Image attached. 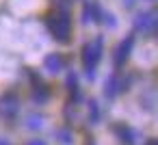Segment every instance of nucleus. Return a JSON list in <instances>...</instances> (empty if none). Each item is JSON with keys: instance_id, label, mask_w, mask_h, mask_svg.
<instances>
[{"instance_id": "nucleus-1", "label": "nucleus", "mask_w": 158, "mask_h": 145, "mask_svg": "<svg viewBox=\"0 0 158 145\" xmlns=\"http://www.w3.org/2000/svg\"><path fill=\"white\" fill-rule=\"evenodd\" d=\"M102 50H104V44H102V37H95L91 44H87L82 48V65L87 69V76L93 78L95 76V67L102 59Z\"/></svg>"}, {"instance_id": "nucleus-2", "label": "nucleus", "mask_w": 158, "mask_h": 145, "mask_svg": "<svg viewBox=\"0 0 158 145\" xmlns=\"http://www.w3.org/2000/svg\"><path fill=\"white\" fill-rule=\"evenodd\" d=\"M134 28L143 35H149L154 37L156 35V28H158V18H156V11L149 9V11H141L136 18H134Z\"/></svg>"}, {"instance_id": "nucleus-3", "label": "nucleus", "mask_w": 158, "mask_h": 145, "mask_svg": "<svg viewBox=\"0 0 158 145\" xmlns=\"http://www.w3.org/2000/svg\"><path fill=\"white\" fill-rule=\"evenodd\" d=\"M48 26H50V31H52V37L56 39V41H67L69 39V31H72V24H69V15L67 13H61L59 18H54V20H50L48 22Z\"/></svg>"}, {"instance_id": "nucleus-4", "label": "nucleus", "mask_w": 158, "mask_h": 145, "mask_svg": "<svg viewBox=\"0 0 158 145\" xmlns=\"http://www.w3.org/2000/svg\"><path fill=\"white\" fill-rule=\"evenodd\" d=\"M132 46H134V35H128V37L117 46V52H115V65H117V67L128 61V56H130V52H132Z\"/></svg>"}, {"instance_id": "nucleus-5", "label": "nucleus", "mask_w": 158, "mask_h": 145, "mask_svg": "<svg viewBox=\"0 0 158 145\" xmlns=\"http://www.w3.org/2000/svg\"><path fill=\"white\" fill-rule=\"evenodd\" d=\"M44 65H46V69L50 72V74H59L63 67H65V61H63V56L61 54H48L46 59H44Z\"/></svg>"}, {"instance_id": "nucleus-6", "label": "nucleus", "mask_w": 158, "mask_h": 145, "mask_svg": "<svg viewBox=\"0 0 158 145\" xmlns=\"http://www.w3.org/2000/svg\"><path fill=\"white\" fill-rule=\"evenodd\" d=\"M121 89H123V82L119 80V76H117V74L108 76V80H106V89H104L106 97H115V95H117Z\"/></svg>"}, {"instance_id": "nucleus-7", "label": "nucleus", "mask_w": 158, "mask_h": 145, "mask_svg": "<svg viewBox=\"0 0 158 145\" xmlns=\"http://www.w3.org/2000/svg\"><path fill=\"white\" fill-rule=\"evenodd\" d=\"M115 132H117V136H119V141H121L123 145H134V132H132V128H128V126H117Z\"/></svg>"}, {"instance_id": "nucleus-8", "label": "nucleus", "mask_w": 158, "mask_h": 145, "mask_svg": "<svg viewBox=\"0 0 158 145\" xmlns=\"http://www.w3.org/2000/svg\"><path fill=\"white\" fill-rule=\"evenodd\" d=\"M33 97H35V102H46V100L50 97V93H48V89H46V87H35Z\"/></svg>"}, {"instance_id": "nucleus-9", "label": "nucleus", "mask_w": 158, "mask_h": 145, "mask_svg": "<svg viewBox=\"0 0 158 145\" xmlns=\"http://www.w3.org/2000/svg\"><path fill=\"white\" fill-rule=\"evenodd\" d=\"M89 121L91 123H98L100 121V106H98V102H91L89 104Z\"/></svg>"}, {"instance_id": "nucleus-10", "label": "nucleus", "mask_w": 158, "mask_h": 145, "mask_svg": "<svg viewBox=\"0 0 158 145\" xmlns=\"http://www.w3.org/2000/svg\"><path fill=\"white\" fill-rule=\"evenodd\" d=\"M41 126H44V119H41V117H37V115H31V117H28V128L37 130V128H41Z\"/></svg>"}, {"instance_id": "nucleus-11", "label": "nucleus", "mask_w": 158, "mask_h": 145, "mask_svg": "<svg viewBox=\"0 0 158 145\" xmlns=\"http://www.w3.org/2000/svg\"><path fill=\"white\" fill-rule=\"evenodd\" d=\"M67 89H69V91H74V93H78V80H76V76H74V74H69V76H67Z\"/></svg>"}, {"instance_id": "nucleus-12", "label": "nucleus", "mask_w": 158, "mask_h": 145, "mask_svg": "<svg viewBox=\"0 0 158 145\" xmlns=\"http://www.w3.org/2000/svg\"><path fill=\"white\" fill-rule=\"evenodd\" d=\"M102 18H106V20H104V24H106V26H110V28H115V26H117V22H115L113 13H106V15H102Z\"/></svg>"}, {"instance_id": "nucleus-13", "label": "nucleus", "mask_w": 158, "mask_h": 145, "mask_svg": "<svg viewBox=\"0 0 158 145\" xmlns=\"http://www.w3.org/2000/svg\"><path fill=\"white\" fill-rule=\"evenodd\" d=\"M93 20V11H91V5H85V22H91Z\"/></svg>"}, {"instance_id": "nucleus-14", "label": "nucleus", "mask_w": 158, "mask_h": 145, "mask_svg": "<svg viewBox=\"0 0 158 145\" xmlns=\"http://www.w3.org/2000/svg\"><path fill=\"white\" fill-rule=\"evenodd\" d=\"M59 134L63 136V143H65V145H67V143H72V139H69V132H65V130H63V132H59Z\"/></svg>"}, {"instance_id": "nucleus-15", "label": "nucleus", "mask_w": 158, "mask_h": 145, "mask_svg": "<svg viewBox=\"0 0 158 145\" xmlns=\"http://www.w3.org/2000/svg\"><path fill=\"white\" fill-rule=\"evenodd\" d=\"M28 145H48V143H46L44 139H33V141H31Z\"/></svg>"}, {"instance_id": "nucleus-16", "label": "nucleus", "mask_w": 158, "mask_h": 145, "mask_svg": "<svg viewBox=\"0 0 158 145\" xmlns=\"http://www.w3.org/2000/svg\"><path fill=\"white\" fill-rule=\"evenodd\" d=\"M123 5H126V7H132V5H134V0H123Z\"/></svg>"}, {"instance_id": "nucleus-17", "label": "nucleus", "mask_w": 158, "mask_h": 145, "mask_svg": "<svg viewBox=\"0 0 158 145\" xmlns=\"http://www.w3.org/2000/svg\"><path fill=\"white\" fill-rule=\"evenodd\" d=\"M0 145H11V143H9L7 139H0Z\"/></svg>"}, {"instance_id": "nucleus-18", "label": "nucleus", "mask_w": 158, "mask_h": 145, "mask_svg": "<svg viewBox=\"0 0 158 145\" xmlns=\"http://www.w3.org/2000/svg\"><path fill=\"white\" fill-rule=\"evenodd\" d=\"M145 145H158V143H156V141H154V139H149V141H147V143H145Z\"/></svg>"}, {"instance_id": "nucleus-19", "label": "nucleus", "mask_w": 158, "mask_h": 145, "mask_svg": "<svg viewBox=\"0 0 158 145\" xmlns=\"http://www.w3.org/2000/svg\"><path fill=\"white\" fill-rule=\"evenodd\" d=\"M149 2H156V0H149Z\"/></svg>"}]
</instances>
